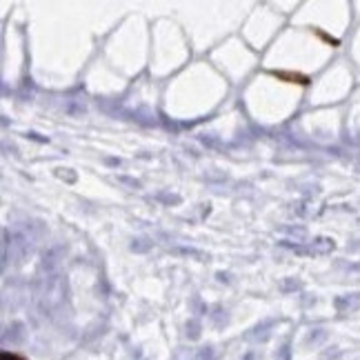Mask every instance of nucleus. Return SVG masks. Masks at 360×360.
Returning <instances> with one entry per match:
<instances>
[{
  "instance_id": "nucleus-3",
  "label": "nucleus",
  "mask_w": 360,
  "mask_h": 360,
  "mask_svg": "<svg viewBox=\"0 0 360 360\" xmlns=\"http://www.w3.org/2000/svg\"><path fill=\"white\" fill-rule=\"evenodd\" d=\"M276 78L280 80H287V82H298V85H309V78L302 76V74H294V71H272Z\"/></svg>"
},
{
  "instance_id": "nucleus-6",
  "label": "nucleus",
  "mask_w": 360,
  "mask_h": 360,
  "mask_svg": "<svg viewBox=\"0 0 360 360\" xmlns=\"http://www.w3.org/2000/svg\"><path fill=\"white\" fill-rule=\"evenodd\" d=\"M118 183H125V185H129V187H133V189H138V187H140V183H138V180H133V178H125V176H118Z\"/></svg>"
},
{
  "instance_id": "nucleus-1",
  "label": "nucleus",
  "mask_w": 360,
  "mask_h": 360,
  "mask_svg": "<svg viewBox=\"0 0 360 360\" xmlns=\"http://www.w3.org/2000/svg\"><path fill=\"white\" fill-rule=\"evenodd\" d=\"M334 305L338 311L342 313H349V311H356V309H360V294L356 291V294H345V296H338L334 300Z\"/></svg>"
},
{
  "instance_id": "nucleus-7",
  "label": "nucleus",
  "mask_w": 360,
  "mask_h": 360,
  "mask_svg": "<svg viewBox=\"0 0 360 360\" xmlns=\"http://www.w3.org/2000/svg\"><path fill=\"white\" fill-rule=\"evenodd\" d=\"M158 198L165 200V202H169V205H171V202H180V198H178V196H173V194H158Z\"/></svg>"
},
{
  "instance_id": "nucleus-9",
  "label": "nucleus",
  "mask_w": 360,
  "mask_h": 360,
  "mask_svg": "<svg viewBox=\"0 0 360 360\" xmlns=\"http://www.w3.org/2000/svg\"><path fill=\"white\" fill-rule=\"evenodd\" d=\"M283 287H285V289H296V287H300V283H298V280H294V278H287Z\"/></svg>"
},
{
  "instance_id": "nucleus-8",
  "label": "nucleus",
  "mask_w": 360,
  "mask_h": 360,
  "mask_svg": "<svg viewBox=\"0 0 360 360\" xmlns=\"http://www.w3.org/2000/svg\"><path fill=\"white\" fill-rule=\"evenodd\" d=\"M3 360H27V358L18 356V353H11V351H3Z\"/></svg>"
},
{
  "instance_id": "nucleus-5",
  "label": "nucleus",
  "mask_w": 360,
  "mask_h": 360,
  "mask_svg": "<svg viewBox=\"0 0 360 360\" xmlns=\"http://www.w3.org/2000/svg\"><path fill=\"white\" fill-rule=\"evenodd\" d=\"M151 249V243L147 238H136L131 243V251H136V254H145V251Z\"/></svg>"
},
{
  "instance_id": "nucleus-4",
  "label": "nucleus",
  "mask_w": 360,
  "mask_h": 360,
  "mask_svg": "<svg viewBox=\"0 0 360 360\" xmlns=\"http://www.w3.org/2000/svg\"><path fill=\"white\" fill-rule=\"evenodd\" d=\"M176 254H183V256H189V258H196V260H205V254L202 251H198V249H191V247H176Z\"/></svg>"
},
{
  "instance_id": "nucleus-2",
  "label": "nucleus",
  "mask_w": 360,
  "mask_h": 360,
  "mask_svg": "<svg viewBox=\"0 0 360 360\" xmlns=\"http://www.w3.org/2000/svg\"><path fill=\"white\" fill-rule=\"evenodd\" d=\"M63 247H52V249L47 251V254L42 256V269H47V272H54L56 267H58L60 258H63Z\"/></svg>"
}]
</instances>
